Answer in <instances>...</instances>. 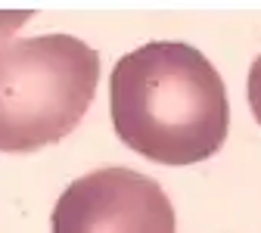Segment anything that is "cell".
Here are the masks:
<instances>
[{
	"label": "cell",
	"mask_w": 261,
	"mask_h": 233,
	"mask_svg": "<svg viewBox=\"0 0 261 233\" xmlns=\"http://www.w3.org/2000/svg\"><path fill=\"white\" fill-rule=\"evenodd\" d=\"M109 109L124 146L159 165L212 159L230 127L218 69L184 41H152L124 53L112 72Z\"/></svg>",
	"instance_id": "6da1fadb"
},
{
	"label": "cell",
	"mask_w": 261,
	"mask_h": 233,
	"mask_svg": "<svg viewBox=\"0 0 261 233\" xmlns=\"http://www.w3.org/2000/svg\"><path fill=\"white\" fill-rule=\"evenodd\" d=\"M53 233H177V221L171 199L152 177L109 165L62 190Z\"/></svg>",
	"instance_id": "3957f363"
},
{
	"label": "cell",
	"mask_w": 261,
	"mask_h": 233,
	"mask_svg": "<svg viewBox=\"0 0 261 233\" xmlns=\"http://www.w3.org/2000/svg\"><path fill=\"white\" fill-rule=\"evenodd\" d=\"M100 53L72 35L0 41V152H35L81 124Z\"/></svg>",
	"instance_id": "7a4b0ae2"
},
{
	"label": "cell",
	"mask_w": 261,
	"mask_h": 233,
	"mask_svg": "<svg viewBox=\"0 0 261 233\" xmlns=\"http://www.w3.org/2000/svg\"><path fill=\"white\" fill-rule=\"evenodd\" d=\"M249 106H252L255 121L261 124V56H255L249 69Z\"/></svg>",
	"instance_id": "277c9868"
}]
</instances>
